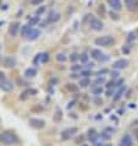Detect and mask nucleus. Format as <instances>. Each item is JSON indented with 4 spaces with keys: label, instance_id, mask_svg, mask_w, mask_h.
<instances>
[{
    "label": "nucleus",
    "instance_id": "1",
    "mask_svg": "<svg viewBox=\"0 0 138 146\" xmlns=\"http://www.w3.org/2000/svg\"><path fill=\"white\" fill-rule=\"evenodd\" d=\"M0 141L5 145H14L16 143H18V137L14 131L5 130L0 133Z\"/></svg>",
    "mask_w": 138,
    "mask_h": 146
},
{
    "label": "nucleus",
    "instance_id": "2",
    "mask_svg": "<svg viewBox=\"0 0 138 146\" xmlns=\"http://www.w3.org/2000/svg\"><path fill=\"white\" fill-rule=\"evenodd\" d=\"M94 43L95 46H100V47H112L115 44V38L112 36H101V37L94 40Z\"/></svg>",
    "mask_w": 138,
    "mask_h": 146
},
{
    "label": "nucleus",
    "instance_id": "3",
    "mask_svg": "<svg viewBox=\"0 0 138 146\" xmlns=\"http://www.w3.org/2000/svg\"><path fill=\"white\" fill-rule=\"evenodd\" d=\"M88 23H89V27H91L93 31H101L104 27L103 22H101L99 19H97L92 15H89V22Z\"/></svg>",
    "mask_w": 138,
    "mask_h": 146
},
{
    "label": "nucleus",
    "instance_id": "4",
    "mask_svg": "<svg viewBox=\"0 0 138 146\" xmlns=\"http://www.w3.org/2000/svg\"><path fill=\"white\" fill-rule=\"evenodd\" d=\"M77 133H78V129L76 127H72V128H67V129H65V130H62L61 134H60V136H61V140L66 141V140H70L72 136H75Z\"/></svg>",
    "mask_w": 138,
    "mask_h": 146
},
{
    "label": "nucleus",
    "instance_id": "5",
    "mask_svg": "<svg viewBox=\"0 0 138 146\" xmlns=\"http://www.w3.org/2000/svg\"><path fill=\"white\" fill-rule=\"evenodd\" d=\"M91 56H92L93 59L99 60V62H101V63L109 60V56L105 55L100 49H92V50H91Z\"/></svg>",
    "mask_w": 138,
    "mask_h": 146
},
{
    "label": "nucleus",
    "instance_id": "6",
    "mask_svg": "<svg viewBox=\"0 0 138 146\" xmlns=\"http://www.w3.org/2000/svg\"><path fill=\"white\" fill-rule=\"evenodd\" d=\"M28 123H30V125L33 129H43L45 127V121L43 119H38V118H31Z\"/></svg>",
    "mask_w": 138,
    "mask_h": 146
},
{
    "label": "nucleus",
    "instance_id": "7",
    "mask_svg": "<svg viewBox=\"0 0 138 146\" xmlns=\"http://www.w3.org/2000/svg\"><path fill=\"white\" fill-rule=\"evenodd\" d=\"M38 93V91L35 88H27V90L23 91L21 95H20V100L21 101H26L27 98H30L31 96H35Z\"/></svg>",
    "mask_w": 138,
    "mask_h": 146
},
{
    "label": "nucleus",
    "instance_id": "8",
    "mask_svg": "<svg viewBox=\"0 0 138 146\" xmlns=\"http://www.w3.org/2000/svg\"><path fill=\"white\" fill-rule=\"evenodd\" d=\"M0 88L5 92H10L14 90V84L9 80H3V81H0Z\"/></svg>",
    "mask_w": 138,
    "mask_h": 146
},
{
    "label": "nucleus",
    "instance_id": "9",
    "mask_svg": "<svg viewBox=\"0 0 138 146\" xmlns=\"http://www.w3.org/2000/svg\"><path fill=\"white\" fill-rule=\"evenodd\" d=\"M40 36V31L37 30V28H31V31L28 32V35L26 36V39L27 40H35L38 39Z\"/></svg>",
    "mask_w": 138,
    "mask_h": 146
},
{
    "label": "nucleus",
    "instance_id": "10",
    "mask_svg": "<svg viewBox=\"0 0 138 146\" xmlns=\"http://www.w3.org/2000/svg\"><path fill=\"white\" fill-rule=\"evenodd\" d=\"M128 64H129V63H128V60H127V59H119L117 62L114 63L112 68L115 69V70H121V69L127 68Z\"/></svg>",
    "mask_w": 138,
    "mask_h": 146
},
{
    "label": "nucleus",
    "instance_id": "11",
    "mask_svg": "<svg viewBox=\"0 0 138 146\" xmlns=\"http://www.w3.org/2000/svg\"><path fill=\"white\" fill-rule=\"evenodd\" d=\"M125 5L128 11H137L138 10V0H125Z\"/></svg>",
    "mask_w": 138,
    "mask_h": 146
},
{
    "label": "nucleus",
    "instance_id": "12",
    "mask_svg": "<svg viewBox=\"0 0 138 146\" xmlns=\"http://www.w3.org/2000/svg\"><path fill=\"white\" fill-rule=\"evenodd\" d=\"M119 146H133L132 136L129 135V134H126V135H124V137L120 141V145Z\"/></svg>",
    "mask_w": 138,
    "mask_h": 146
},
{
    "label": "nucleus",
    "instance_id": "13",
    "mask_svg": "<svg viewBox=\"0 0 138 146\" xmlns=\"http://www.w3.org/2000/svg\"><path fill=\"white\" fill-rule=\"evenodd\" d=\"M108 4L114 11H119V10H121V7H122L121 0H108Z\"/></svg>",
    "mask_w": 138,
    "mask_h": 146
},
{
    "label": "nucleus",
    "instance_id": "14",
    "mask_svg": "<svg viewBox=\"0 0 138 146\" xmlns=\"http://www.w3.org/2000/svg\"><path fill=\"white\" fill-rule=\"evenodd\" d=\"M18 28H20V23L18 22L11 23V25L9 26V35L11 36V37H15V36L17 35V32H18Z\"/></svg>",
    "mask_w": 138,
    "mask_h": 146
},
{
    "label": "nucleus",
    "instance_id": "15",
    "mask_svg": "<svg viewBox=\"0 0 138 146\" xmlns=\"http://www.w3.org/2000/svg\"><path fill=\"white\" fill-rule=\"evenodd\" d=\"M3 64L6 68H14L16 65V59L12 58V56H7V58H5L3 60Z\"/></svg>",
    "mask_w": 138,
    "mask_h": 146
},
{
    "label": "nucleus",
    "instance_id": "16",
    "mask_svg": "<svg viewBox=\"0 0 138 146\" xmlns=\"http://www.w3.org/2000/svg\"><path fill=\"white\" fill-rule=\"evenodd\" d=\"M59 20H60V14H59V13H56V11H50L48 21L51 22V23H54V22H58Z\"/></svg>",
    "mask_w": 138,
    "mask_h": 146
},
{
    "label": "nucleus",
    "instance_id": "17",
    "mask_svg": "<svg viewBox=\"0 0 138 146\" xmlns=\"http://www.w3.org/2000/svg\"><path fill=\"white\" fill-rule=\"evenodd\" d=\"M61 119H62V112H61V109L60 108H58L55 111L54 117H53V120H54L55 123H59V121H61Z\"/></svg>",
    "mask_w": 138,
    "mask_h": 146
},
{
    "label": "nucleus",
    "instance_id": "18",
    "mask_svg": "<svg viewBox=\"0 0 138 146\" xmlns=\"http://www.w3.org/2000/svg\"><path fill=\"white\" fill-rule=\"evenodd\" d=\"M37 75V70L34 68H28L25 70V76L26 78H34Z\"/></svg>",
    "mask_w": 138,
    "mask_h": 146
},
{
    "label": "nucleus",
    "instance_id": "19",
    "mask_svg": "<svg viewBox=\"0 0 138 146\" xmlns=\"http://www.w3.org/2000/svg\"><path fill=\"white\" fill-rule=\"evenodd\" d=\"M99 137V135L97 134V131L94 130V129H91V130L88 131V139L89 140H92V141H94V140H97Z\"/></svg>",
    "mask_w": 138,
    "mask_h": 146
},
{
    "label": "nucleus",
    "instance_id": "20",
    "mask_svg": "<svg viewBox=\"0 0 138 146\" xmlns=\"http://www.w3.org/2000/svg\"><path fill=\"white\" fill-rule=\"evenodd\" d=\"M31 28H32V27H31L30 25H25V26L21 27V36H22L23 38H26V36L28 35V32L31 31Z\"/></svg>",
    "mask_w": 138,
    "mask_h": 146
},
{
    "label": "nucleus",
    "instance_id": "21",
    "mask_svg": "<svg viewBox=\"0 0 138 146\" xmlns=\"http://www.w3.org/2000/svg\"><path fill=\"white\" fill-rule=\"evenodd\" d=\"M88 85H91V80H89L88 78H83L80 80V86L81 87H87Z\"/></svg>",
    "mask_w": 138,
    "mask_h": 146
},
{
    "label": "nucleus",
    "instance_id": "22",
    "mask_svg": "<svg viewBox=\"0 0 138 146\" xmlns=\"http://www.w3.org/2000/svg\"><path fill=\"white\" fill-rule=\"evenodd\" d=\"M49 60V53H42L40 54V63H47Z\"/></svg>",
    "mask_w": 138,
    "mask_h": 146
},
{
    "label": "nucleus",
    "instance_id": "23",
    "mask_svg": "<svg viewBox=\"0 0 138 146\" xmlns=\"http://www.w3.org/2000/svg\"><path fill=\"white\" fill-rule=\"evenodd\" d=\"M126 90L125 88V86H121V90H119V92L116 93V96L114 97V101H117L119 98H121V96H122V93H124V91Z\"/></svg>",
    "mask_w": 138,
    "mask_h": 146
},
{
    "label": "nucleus",
    "instance_id": "24",
    "mask_svg": "<svg viewBox=\"0 0 138 146\" xmlns=\"http://www.w3.org/2000/svg\"><path fill=\"white\" fill-rule=\"evenodd\" d=\"M56 59H58V62H61V63H64V62H66V55H65L64 53H60V54H58L56 55Z\"/></svg>",
    "mask_w": 138,
    "mask_h": 146
},
{
    "label": "nucleus",
    "instance_id": "25",
    "mask_svg": "<svg viewBox=\"0 0 138 146\" xmlns=\"http://www.w3.org/2000/svg\"><path fill=\"white\" fill-rule=\"evenodd\" d=\"M98 14L101 16V17H105V6L104 5H99V7H98Z\"/></svg>",
    "mask_w": 138,
    "mask_h": 146
},
{
    "label": "nucleus",
    "instance_id": "26",
    "mask_svg": "<svg viewBox=\"0 0 138 146\" xmlns=\"http://www.w3.org/2000/svg\"><path fill=\"white\" fill-rule=\"evenodd\" d=\"M80 60H81V63H84L86 64L88 62V55L86 53H82V54H80Z\"/></svg>",
    "mask_w": 138,
    "mask_h": 146
},
{
    "label": "nucleus",
    "instance_id": "27",
    "mask_svg": "<svg viewBox=\"0 0 138 146\" xmlns=\"http://www.w3.org/2000/svg\"><path fill=\"white\" fill-rule=\"evenodd\" d=\"M80 59V55L78 54H76V53H72L71 55H70V60H71V62H77V60H78Z\"/></svg>",
    "mask_w": 138,
    "mask_h": 146
},
{
    "label": "nucleus",
    "instance_id": "28",
    "mask_svg": "<svg viewBox=\"0 0 138 146\" xmlns=\"http://www.w3.org/2000/svg\"><path fill=\"white\" fill-rule=\"evenodd\" d=\"M101 92H103V88H101V87L93 88V93H94L95 96H99V95H101Z\"/></svg>",
    "mask_w": 138,
    "mask_h": 146
},
{
    "label": "nucleus",
    "instance_id": "29",
    "mask_svg": "<svg viewBox=\"0 0 138 146\" xmlns=\"http://www.w3.org/2000/svg\"><path fill=\"white\" fill-rule=\"evenodd\" d=\"M136 39V35L133 33V32H131V33H128L127 36V42H132V40Z\"/></svg>",
    "mask_w": 138,
    "mask_h": 146
},
{
    "label": "nucleus",
    "instance_id": "30",
    "mask_svg": "<svg viewBox=\"0 0 138 146\" xmlns=\"http://www.w3.org/2000/svg\"><path fill=\"white\" fill-rule=\"evenodd\" d=\"M67 88H68L70 91H74V92H76L77 90H78V87L74 86V84H68V85H67Z\"/></svg>",
    "mask_w": 138,
    "mask_h": 146
},
{
    "label": "nucleus",
    "instance_id": "31",
    "mask_svg": "<svg viewBox=\"0 0 138 146\" xmlns=\"http://www.w3.org/2000/svg\"><path fill=\"white\" fill-rule=\"evenodd\" d=\"M40 54H42V53H38L37 55L34 56V59H33V63H34V65H37L38 63H40Z\"/></svg>",
    "mask_w": 138,
    "mask_h": 146
},
{
    "label": "nucleus",
    "instance_id": "32",
    "mask_svg": "<svg viewBox=\"0 0 138 146\" xmlns=\"http://www.w3.org/2000/svg\"><path fill=\"white\" fill-rule=\"evenodd\" d=\"M109 15H110V17L114 20V21H117V20H119V16H117L115 13H114V10L110 11V13H109Z\"/></svg>",
    "mask_w": 138,
    "mask_h": 146
},
{
    "label": "nucleus",
    "instance_id": "33",
    "mask_svg": "<svg viewBox=\"0 0 138 146\" xmlns=\"http://www.w3.org/2000/svg\"><path fill=\"white\" fill-rule=\"evenodd\" d=\"M28 1H30L32 5H39V4H42L44 0H28Z\"/></svg>",
    "mask_w": 138,
    "mask_h": 146
},
{
    "label": "nucleus",
    "instance_id": "34",
    "mask_svg": "<svg viewBox=\"0 0 138 146\" xmlns=\"http://www.w3.org/2000/svg\"><path fill=\"white\" fill-rule=\"evenodd\" d=\"M44 11H45V6H40L39 9H38L37 11H35V15H42V14L44 13Z\"/></svg>",
    "mask_w": 138,
    "mask_h": 146
},
{
    "label": "nucleus",
    "instance_id": "35",
    "mask_svg": "<svg viewBox=\"0 0 138 146\" xmlns=\"http://www.w3.org/2000/svg\"><path fill=\"white\" fill-rule=\"evenodd\" d=\"M37 22H38V17H34V19H31V20H30V23H28V25H30V26H33V25H35Z\"/></svg>",
    "mask_w": 138,
    "mask_h": 146
},
{
    "label": "nucleus",
    "instance_id": "36",
    "mask_svg": "<svg viewBox=\"0 0 138 146\" xmlns=\"http://www.w3.org/2000/svg\"><path fill=\"white\" fill-rule=\"evenodd\" d=\"M81 69H82V65H72L71 66L72 71H77V70H81Z\"/></svg>",
    "mask_w": 138,
    "mask_h": 146
},
{
    "label": "nucleus",
    "instance_id": "37",
    "mask_svg": "<svg viewBox=\"0 0 138 146\" xmlns=\"http://www.w3.org/2000/svg\"><path fill=\"white\" fill-rule=\"evenodd\" d=\"M81 75H82L83 78H88V76L91 75V71H89V70H84V71L81 72Z\"/></svg>",
    "mask_w": 138,
    "mask_h": 146
},
{
    "label": "nucleus",
    "instance_id": "38",
    "mask_svg": "<svg viewBox=\"0 0 138 146\" xmlns=\"http://www.w3.org/2000/svg\"><path fill=\"white\" fill-rule=\"evenodd\" d=\"M104 81H105V79H104V78H98V79H97V80H95V82H94V85H99V84H103V82H104Z\"/></svg>",
    "mask_w": 138,
    "mask_h": 146
},
{
    "label": "nucleus",
    "instance_id": "39",
    "mask_svg": "<svg viewBox=\"0 0 138 146\" xmlns=\"http://www.w3.org/2000/svg\"><path fill=\"white\" fill-rule=\"evenodd\" d=\"M98 139H99V137H98ZM98 139H97V140H94V141H93V143H94V146H103V143H101V141H100V143H99V141H98Z\"/></svg>",
    "mask_w": 138,
    "mask_h": 146
},
{
    "label": "nucleus",
    "instance_id": "40",
    "mask_svg": "<svg viewBox=\"0 0 138 146\" xmlns=\"http://www.w3.org/2000/svg\"><path fill=\"white\" fill-rule=\"evenodd\" d=\"M114 86H116L114 81H110V82H108V85H106V87H108V88H109V87H114Z\"/></svg>",
    "mask_w": 138,
    "mask_h": 146
},
{
    "label": "nucleus",
    "instance_id": "41",
    "mask_svg": "<svg viewBox=\"0 0 138 146\" xmlns=\"http://www.w3.org/2000/svg\"><path fill=\"white\" fill-rule=\"evenodd\" d=\"M122 84H124V79H120V80L116 82V86H122Z\"/></svg>",
    "mask_w": 138,
    "mask_h": 146
},
{
    "label": "nucleus",
    "instance_id": "42",
    "mask_svg": "<svg viewBox=\"0 0 138 146\" xmlns=\"http://www.w3.org/2000/svg\"><path fill=\"white\" fill-rule=\"evenodd\" d=\"M3 80H5V76H4L3 71H0V81H3Z\"/></svg>",
    "mask_w": 138,
    "mask_h": 146
},
{
    "label": "nucleus",
    "instance_id": "43",
    "mask_svg": "<svg viewBox=\"0 0 138 146\" xmlns=\"http://www.w3.org/2000/svg\"><path fill=\"white\" fill-rule=\"evenodd\" d=\"M112 93H114V92H112V90H109V91L106 92V96L110 97V96H112Z\"/></svg>",
    "mask_w": 138,
    "mask_h": 146
},
{
    "label": "nucleus",
    "instance_id": "44",
    "mask_svg": "<svg viewBox=\"0 0 138 146\" xmlns=\"http://www.w3.org/2000/svg\"><path fill=\"white\" fill-rule=\"evenodd\" d=\"M94 102H95L97 104H100V103H101V100H100V98H95V100H94Z\"/></svg>",
    "mask_w": 138,
    "mask_h": 146
},
{
    "label": "nucleus",
    "instance_id": "45",
    "mask_svg": "<svg viewBox=\"0 0 138 146\" xmlns=\"http://www.w3.org/2000/svg\"><path fill=\"white\" fill-rule=\"evenodd\" d=\"M80 141H83V136H81V137H78V139H77V140H76V143H77V144H78V143H80Z\"/></svg>",
    "mask_w": 138,
    "mask_h": 146
},
{
    "label": "nucleus",
    "instance_id": "46",
    "mask_svg": "<svg viewBox=\"0 0 138 146\" xmlns=\"http://www.w3.org/2000/svg\"><path fill=\"white\" fill-rule=\"evenodd\" d=\"M93 66H94V64H93V63H91V64L88 63V64H87V68H88V69H89V68H93Z\"/></svg>",
    "mask_w": 138,
    "mask_h": 146
},
{
    "label": "nucleus",
    "instance_id": "47",
    "mask_svg": "<svg viewBox=\"0 0 138 146\" xmlns=\"http://www.w3.org/2000/svg\"><path fill=\"white\" fill-rule=\"evenodd\" d=\"M111 75H112V78H116V76H117V72H116V71H114Z\"/></svg>",
    "mask_w": 138,
    "mask_h": 146
},
{
    "label": "nucleus",
    "instance_id": "48",
    "mask_svg": "<svg viewBox=\"0 0 138 146\" xmlns=\"http://www.w3.org/2000/svg\"><path fill=\"white\" fill-rule=\"evenodd\" d=\"M72 106H74V102H70V103H68V106H67V108H70Z\"/></svg>",
    "mask_w": 138,
    "mask_h": 146
},
{
    "label": "nucleus",
    "instance_id": "49",
    "mask_svg": "<svg viewBox=\"0 0 138 146\" xmlns=\"http://www.w3.org/2000/svg\"><path fill=\"white\" fill-rule=\"evenodd\" d=\"M136 136H137V139H138V129L136 130Z\"/></svg>",
    "mask_w": 138,
    "mask_h": 146
},
{
    "label": "nucleus",
    "instance_id": "50",
    "mask_svg": "<svg viewBox=\"0 0 138 146\" xmlns=\"http://www.w3.org/2000/svg\"><path fill=\"white\" fill-rule=\"evenodd\" d=\"M82 146H89V145H87V144H83V145H82Z\"/></svg>",
    "mask_w": 138,
    "mask_h": 146
},
{
    "label": "nucleus",
    "instance_id": "51",
    "mask_svg": "<svg viewBox=\"0 0 138 146\" xmlns=\"http://www.w3.org/2000/svg\"><path fill=\"white\" fill-rule=\"evenodd\" d=\"M0 6H1V0H0Z\"/></svg>",
    "mask_w": 138,
    "mask_h": 146
}]
</instances>
